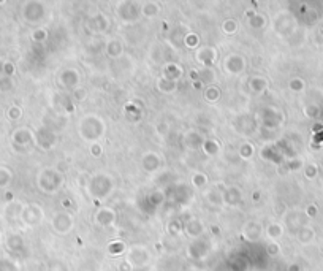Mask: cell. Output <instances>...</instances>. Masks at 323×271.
<instances>
[{"label":"cell","mask_w":323,"mask_h":271,"mask_svg":"<svg viewBox=\"0 0 323 271\" xmlns=\"http://www.w3.org/2000/svg\"><path fill=\"white\" fill-rule=\"evenodd\" d=\"M80 133L86 141H92V143H95V141L100 137H103V133H105V124H103L101 118H99V116L89 114V116H86V118L81 119Z\"/></svg>","instance_id":"obj_1"},{"label":"cell","mask_w":323,"mask_h":271,"mask_svg":"<svg viewBox=\"0 0 323 271\" xmlns=\"http://www.w3.org/2000/svg\"><path fill=\"white\" fill-rule=\"evenodd\" d=\"M89 190L92 193V197L97 200H105L109 192L113 190V181L106 175H97L92 178L89 184Z\"/></svg>","instance_id":"obj_2"},{"label":"cell","mask_w":323,"mask_h":271,"mask_svg":"<svg viewBox=\"0 0 323 271\" xmlns=\"http://www.w3.org/2000/svg\"><path fill=\"white\" fill-rule=\"evenodd\" d=\"M73 224H75V219L70 212L61 211V212H57V214H54L53 227L56 231H59V233H68V231L73 229Z\"/></svg>","instance_id":"obj_3"},{"label":"cell","mask_w":323,"mask_h":271,"mask_svg":"<svg viewBox=\"0 0 323 271\" xmlns=\"http://www.w3.org/2000/svg\"><path fill=\"white\" fill-rule=\"evenodd\" d=\"M151 255L147 252V249L143 246H133L130 250H128V257H127V262L130 265L135 267H144L147 262H149Z\"/></svg>","instance_id":"obj_4"},{"label":"cell","mask_w":323,"mask_h":271,"mask_svg":"<svg viewBox=\"0 0 323 271\" xmlns=\"http://www.w3.org/2000/svg\"><path fill=\"white\" fill-rule=\"evenodd\" d=\"M223 70L230 75H240L245 70V61L241 54H230L223 61Z\"/></svg>","instance_id":"obj_5"},{"label":"cell","mask_w":323,"mask_h":271,"mask_svg":"<svg viewBox=\"0 0 323 271\" xmlns=\"http://www.w3.org/2000/svg\"><path fill=\"white\" fill-rule=\"evenodd\" d=\"M140 5L138 3H133V2H124V3H119V8H118V15L122 21H127V22H132L135 21L138 16H140Z\"/></svg>","instance_id":"obj_6"},{"label":"cell","mask_w":323,"mask_h":271,"mask_svg":"<svg viewBox=\"0 0 323 271\" xmlns=\"http://www.w3.org/2000/svg\"><path fill=\"white\" fill-rule=\"evenodd\" d=\"M41 178H46V183L40 184L41 189L44 187V184H49L46 192H56V190L62 186V183H63L62 175H61V173L57 171V170H44L43 175H41Z\"/></svg>","instance_id":"obj_7"},{"label":"cell","mask_w":323,"mask_h":271,"mask_svg":"<svg viewBox=\"0 0 323 271\" xmlns=\"http://www.w3.org/2000/svg\"><path fill=\"white\" fill-rule=\"evenodd\" d=\"M59 83L62 87L65 89H75L80 83V73L75 68H67L61 72L59 75Z\"/></svg>","instance_id":"obj_8"},{"label":"cell","mask_w":323,"mask_h":271,"mask_svg":"<svg viewBox=\"0 0 323 271\" xmlns=\"http://www.w3.org/2000/svg\"><path fill=\"white\" fill-rule=\"evenodd\" d=\"M195 57H197V61L200 63H203L204 67H209L217 59V51H216V48H212V46H202L197 51Z\"/></svg>","instance_id":"obj_9"},{"label":"cell","mask_w":323,"mask_h":271,"mask_svg":"<svg viewBox=\"0 0 323 271\" xmlns=\"http://www.w3.org/2000/svg\"><path fill=\"white\" fill-rule=\"evenodd\" d=\"M116 221V212L111 208H101L97 211L95 214V222L100 227H108V225H113Z\"/></svg>","instance_id":"obj_10"},{"label":"cell","mask_w":323,"mask_h":271,"mask_svg":"<svg viewBox=\"0 0 323 271\" xmlns=\"http://www.w3.org/2000/svg\"><path fill=\"white\" fill-rule=\"evenodd\" d=\"M203 222L198 221V219H190L184 224V233L190 238H200L203 235Z\"/></svg>","instance_id":"obj_11"},{"label":"cell","mask_w":323,"mask_h":271,"mask_svg":"<svg viewBox=\"0 0 323 271\" xmlns=\"http://www.w3.org/2000/svg\"><path fill=\"white\" fill-rule=\"evenodd\" d=\"M241 190L238 189V187H227L225 189V192L222 193V198H223V203H227V205H231V206H235V205H238L241 202Z\"/></svg>","instance_id":"obj_12"},{"label":"cell","mask_w":323,"mask_h":271,"mask_svg":"<svg viewBox=\"0 0 323 271\" xmlns=\"http://www.w3.org/2000/svg\"><path fill=\"white\" fill-rule=\"evenodd\" d=\"M262 233H263L262 225L257 222H249L244 229V236L247 238L249 241H258L262 238Z\"/></svg>","instance_id":"obj_13"},{"label":"cell","mask_w":323,"mask_h":271,"mask_svg":"<svg viewBox=\"0 0 323 271\" xmlns=\"http://www.w3.org/2000/svg\"><path fill=\"white\" fill-rule=\"evenodd\" d=\"M143 167H144L146 171H157L160 167H162L160 157L157 156L156 152H147V154H144V157H143Z\"/></svg>","instance_id":"obj_14"},{"label":"cell","mask_w":323,"mask_h":271,"mask_svg":"<svg viewBox=\"0 0 323 271\" xmlns=\"http://www.w3.org/2000/svg\"><path fill=\"white\" fill-rule=\"evenodd\" d=\"M268 86V81L262 78V76H252L249 80V89L252 90L254 94H262L264 89Z\"/></svg>","instance_id":"obj_15"},{"label":"cell","mask_w":323,"mask_h":271,"mask_svg":"<svg viewBox=\"0 0 323 271\" xmlns=\"http://www.w3.org/2000/svg\"><path fill=\"white\" fill-rule=\"evenodd\" d=\"M181 76H182V68H181L179 65H176V63H170V65L165 67V75L163 78L170 80V81H174L176 83Z\"/></svg>","instance_id":"obj_16"},{"label":"cell","mask_w":323,"mask_h":271,"mask_svg":"<svg viewBox=\"0 0 323 271\" xmlns=\"http://www.w3.org/2000/svg\"><path fill=\"white\" fill-rule=\"evenodd\" d=\"M184 141H185V146L189 147V149H198V147H202V146H203L202 137H200V135L195 133V132L185 133Z\"/></svg>","instance_id":"obj_17"},{"label":"cell","mask_w":323,"mask_h":271,"mask_svg":"<svg viewBox=\"0 0 323 271\" xmlns=\"http://www.w3.org/2000/svg\"><path fill=\"white\" fill-rule=\"evenodd\" d=\"M141 13L146 18H156L160 13V5L156 2H144L141 5Z\"/></svg>","instance_id":"obj_18"},{"label":"cell","mask_w":323,"mask_h":271,"mask_svg":"<svg viewBox=\"0 0 323 271\" xmlns=\"http://www.w3.org/2000/svg\"><path fill=\"white\" fill-rule=\"evenodd\" d=\"M176 83L174 81H170V80H166V78H160L159 81H157V89L160 90L162 94H173L174 90H176Z\"/></svg>","instance_id":"obj_19"},{"label":"cell","mask_w":323,"mask_h":271,"mask_svg":"<svg viewBox=\"0 0 323 271\" xmlns=\"http://www.w3.org/2000/svg\"><path fill=\"white\" fill-rule=\"evenodd\" d=\"M238 29H240V22L236 21V19L230 18V19H225L222 22V30L225 35H235Z\"/></svg>","instance_id":"obj_20"},{"label":"cell","mask_w":323,"mask_h":271,"mask_svg":"<svg viewBox=\"0 0 323 271\" xmlns=\"http://www.w3.org/2000/svg\"><path fill=\"white\" fill-rule=\"evenodd\" d=\"M89 24H90V27H92L95 32H97V30L101 32V30H105V29L108 27V21H106V18H105V16H101V15H97V16H94V18L89 21Z\"/></svg>","instance_id":"obj_21"},{"label":"cell","mask_w":323,"mask_h":271,"mask_svg":"<svg viewBox=\"0 0 323 271\" xmlns=\"http://www.w3.org/2000/svg\"><path fill=\"white\" fill-rule=\"evenodd\" d=\"M202 149H203L204 154H208V156H216V154L219 152V149H221V146H219V143L216 140H206V141H203Z\"/></svg>","instance_id":"obj_22"},{"label":"cell","mask_w":323,"mask_h":271,"mask_svg":"<svg viewBox=\"0 0 323 271\" xmlns=\"http://www.w3.org/2000/svg\"><path fill=\"white\" fill-rule=\"evenodd\" d=\"M106 51H108V54L111 56V57H119L122 53H124V48H122L121 42H118V40H111V42L108 43Z\"/></svg>","instance_id":"obj_23"},{"label":"cell","mask_w":323,"mask_h":271,"mask_svg":"<svg viewBox=\"0 0 323 271\" xmlns=\"http://www.w3.org/2000/svg\"><path fill=\"white\" fill-rule=\"evenodd\" d=\"M266 235L273 240H277V238L282 236V227L279 224H268L266 227Z\"/></svg>","instance_id":"obj_24"},{"label":"cell","mask_w":323,"mask_h":271,"mask_svg":"<svg viewBox=\"0 0 323 271\" xmlns=\"http://www.w3.org/2000/svg\"><path fill=\"white\" fill-rule=\"evenodd\" d=\"M204 97L208 102H217L219 99H221V90H219V87H216V86H209L208 89H206Z\"/></svg>","instance_id":"obj_25"},{"label":"cell","mask_w":323,"mask_h":271,"mask_svg":"<svg viewBox=\"0 0 323 271\" xmlns=\"http://www.w3.org/2000/svg\"><path fill=\"white\" fill-rule=\"evenodd\" d=\"M264 24H266V21H264V16L262 15H254L249 19V25L252 29H263Z\"/></svg>","instance_id":"obj_26"},{"label":"cell","mask_w":323,"mask_h":271,"mask_svg":"<svg viewBox=\"0 0 323 271\" xmlns=\"http://www.w3.org/2000/svg\"><path fill=\"white\" fill-rule=\"evenodd\" d=\"M192 184L198 187V189H202V187L208 184V176H206L204 173H195V175L192 176Z\"/></svg>","instance_id":"obj_27"},{"label":"cell","mask_w":323,"mask_h":271,"mask_svg":"<svg viewBox=\"0 0 323 271\" xmlns=\"http://www.w3.org/2000/svg\"><path fill=\"white\" fill-rule=\"evenodd\" d=\"M108 250H109V254H113V255L124 254V250H125V244H124V243H121V241H113V243L108 246Z\"/></svg>","instance_id":"obj_28"},{"label":"cell","mask_w":323,"mask_h":271,"mask_svg":"<svg viewBox=\"0 0 323 271\" xmlns=\"http://www.w3.org/2000/svg\"><path fill=\"white\" fill-rule=\"evenodd\" d=\"M240 156L241 159H250L252 156H254V146L245 143L240 147Z\"/></svg>","instance_id":"obj_29"},{"label":"cell","mask_w":323,"mask_h":271,"mask_svg":"<svg viewBox=\"0 0 323 271\" xmlns=\"http://www.w3.org/2000/svg\"><path fill=\"white\" fill-rule=\"evenodd\" d=\"M288 87L292 89V90H301L303 87H304V81H303V80H292V81H290Z\"/></svg>","instance_id":"obj_30"},{"label":"cell","mask_w":323,"mask_h":271,"mask_svg":"<svg viewBox=\"0 0 323 271\" xmlns=\"http://www.w3.org/2000/svg\"><path fill=\"white\" fill-rule=\"evenodd\" d=\"M311 236H312V231L311 230H307V229H303L301 231H300V241H309L311 240Z\"/></svg>","instance_id":"obj_31"},{"label":"cell","mask_w":323,"mask_h":271,"mask_svg":"<svg viewBox=\"0 0 323 271\" xmlns=\"http://www.w3.org/2000/svg\"><path fill=\"white\" fill-rule=\"evenodd\" d=\"M185 44H187V46H189V48H195L197 44H198V40H197V37L193 35V34H190L189 37L185 38Z\"/></svg>","instance_id":"obj_32"},{"label":"cell","mask_w":323,"mask_h":271,"mask_svg":"<svg viewBox=\"0 0 323 271\" xmlns=\"http://www.w3.org/2000/svg\"><path fill=\"white\" fill-rule=\"evenodd\" d=\"M90 152H92L94 157H99L101 156V146L97 145V143H92V146H90Z\"/></svg>","instance_id":"obj_33"},{"label":"cell","mask_w":323,"mask_h":271,"mask_svg":"<svg viewBox=\"0 0 323 271\" xmlns=\"http://www.w3.org/2000/svg\"><path fill=\"white\" fill-rule=\"evenodd\" d=\"M266 252H268L269 255H274V254L279 252V246H277V244H274V243H271V244H268Z\"/></svg>","instance_id":"obj_34"},{"label":"cell","mask_w":323,"mask_h":271,"mask_svg":"<svg viewBox=\"0 0 323 271\" xmlns=\"http://www.w3.org/2000/svg\"><path fill=\"white\" fill-rule=\"evenodd\" d=\"M35 34H37V35H34V38H37V40H44V38L48 37V32L43 30V29H41V30H37Z\"/></svg>","instance_id":"obj_35"},{"label":"cell","mask_w":323,"mask_h":271,"mask_svg":"<svg viewBox=\"0 0 323 271\" xmlns=\"http://www.w3.org/2000/svg\"><path fill=\"white\" fill-rule=\"evenodd\" d=\"M132 270H133V267L128 262H122L119 265V271H132Z\"/></svg>","instance_id":"obj_36"},{"label":"cell","mask_w":323,"mask_h":271,"mask_svg":"<svg viewBox=\"0 0 323 271\" xmlns=\"http://www.w3.org/2000/svg\"><path fill=\"white\" fill-rule=\"evenodd\" d=\"M307 214H309V216H315V206H311V208H309Z\"/></svg>","instance_id":"obj_37"}]
</instances>
